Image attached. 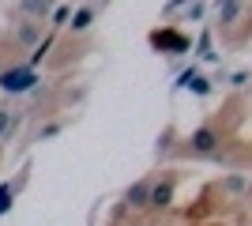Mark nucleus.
<instances>
[{"mask_svg": "<svg viewBox=\"0 0 252 226\" xmlns=\"http://www.w3.org/2000/svg\"><path fill=\"white\" fill-rule=\"evenodd\" d=\"M38 83V75L31 68H8V72H0V91H8V95H23V91H31Z\"/></svg>", "mask_w": 252, "mask_h": 226, "instance_id": "1", "label": "nucleus"}, {"mask_svg": "<svg viewBox=\"0 0 252 226\" xmlns=\"http://www.w3.org/2000/svg\"><path fill=\"white\" fill-rule=\"evenodd\" d=\"M91 23H94V8H79L72 15V31H87Z\"/></svg>", "mask_w": 252, "mask_h": 226, "instance_id": "7", "label": "nucleus"}, {"mask_svg": "<svg viewBox=\"0 0 252 226\" xmlns=\"http://www.w3.org/2000/svg\"><path fill=\"white\" fill-rule=\"evenodd\" d=\"M11 196H15V193H11V185H0V215L11 207Z\"/></svg>", "mask_w": 252, "mask_h": 226, "instance_id": "11", "label": "nucleus"}, {"mask_svg": "<svg viewBox=\"0 0 252 226\" xmlns=\"http://www.w3.org/2000/svg\"><path fill=\"white\" fill-rule=\"evenodd\" d=\"M147 193H151V181H139V185H132L128 189V207H147Z\"/></svg>", "mask_w": 252, "mask_h": 226, "instance_id": "5", "label": "nucleus"}, {"mask_svg": "<svg viewBox=\"0 0 252 226\" xmlns=\"http://www.w3.org/2000/svg\"><path fill=\"white\" fill-rule=\"evenodd\" d=\"M8 121H11V113H8V109H0V136L8 132Z\"/></svg>", "mask_w": 252, "mask_h": 226, "instance_id": "13", "label": "nucleus"}, {"mask_svg": "<svg viewBox=\"0 0 252 226\" xmlns=\"http://www.w3.org/2000/svg\"><path fill=\"white\" fill-rule=\"evenodd\" d=\"M23 11H27V15H49V4H42V0H27V4H23Z\"/></svg>", "mask_w": 252, "mask_h": 226, "instance_id": "9", "label": "nucleus"}, {"mask_svg": "<svg viewBox=\"0 0 252 226\" xmlns=\"http://www.w3.org/2000/svg\"><path fill=\"white\" fill-rule=\"evenodd\" d=\"M19 42H23V45L38 42V27H34V23H23V27H19Z\"/></svg>", "mask_w": 252, "mask_h": 226, "instance_id": "10", "label": "nucleus"}, {"mask_svg": "<svg viewBox=\"0 0 252 226\" xmlns=\"http://www.w3.org/2000/svg\"><path fill=\"white\" fill-rule=\"evenodd\" d=\"M181 83H185V87H192L196 95H207V91H211V83L203 79V75H196V72H185V75H181Z\"/></svg>", "mask_w": 252, "mask_h": 226, "instance_id": "6", "label": "nucleus"}, {"mask_svg": "<svg viewBox=\"0 0 252 226\" xmlns=\"http://www.w3.org/2000/svg\"><path fill=\"white\" fill-rule=\"evenodd\" d=\"M169 200H173V185H169V181L151 185V193H147V207H166Z\"/></svg>", "mask_w": 252, "mask_h": 226, "instance_id": "4", "label": "nucleus"}, {"mask_svg": "<svg viewBox=\"0 0 252 226\" xmlns=\"http://www.w3.org/2000/svg\"><path fill=\"white\" fill-rule=\"evenodd\" d=\"M241 11H245V4H222V8H219V19L230 23V19H237Z\"/></svg>", "mask_w": 252, "mask_h": 226, "instance_id": "8", "label": "nucleus"}, {"mask_svg": "<svg viewBox=\"0 0 252 226\" xmlns=\"http://www.w3.org/2000/svg\"><path fill=\"white\" fill-rule=\"evenodd\" d=\"M151 42H155L158 49H173V53H185V49H189V38H181V34H173V31H155Z\"/></svg>", "mask_w": 252, "mask_h": 226, "instance_id": "3", "label": "nucleus"}, {"mask_svg": "<svg viewBox=\"0 0 252 226\" xmlns=\"http://www.w3.org/2000/svg\"><path fill=\"white\" fill-rule=\"evenodd\" d=\"M192 151H196V155H215V151H219V132L215 129H196L192 132Z\"/></svg>", "mask_w": 252, "mask_h": 226, "instance_id": "2", "label": "nucleus"}, {"mask_svg": "<svg viewBox=\"0 0 252 226\" xmlns=\"http://www.w3.org/2000/svg\"><path fill=\"white\" fill-rule=\"evenodd\" d=\"M226 189H230V193H241L245 181H241V177H230V181H226Z\"/></svg>", "mask_w": 252, "mask_h": 226, "instance_id": "12", "label": "nucleus"}]
</instances>
